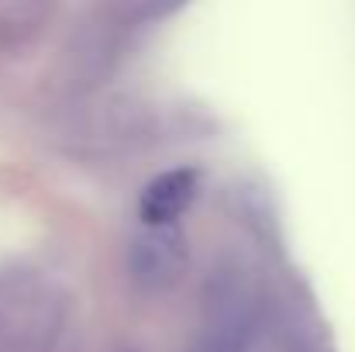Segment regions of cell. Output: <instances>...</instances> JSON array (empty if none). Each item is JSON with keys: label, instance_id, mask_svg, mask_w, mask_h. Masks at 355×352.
Segmentation results:
<instances>
[{"label": "cell", "instance_id": "obj_1", "mask_svg": "<svg viewBox=\"0 0 355 352\" xmlns=\"http://www.w3.org/2000/svg\"><path fill=\"white\" fill-rule=\"evenodd\" d=\"M187 262V249L183 238L169 232V225L152 228L148 235L135 238V245L128 249V273L141 290H166L180 280Z\"/></svg>", "mask_w": 355, "mask_h": 352}, {"label": "cell", "instance_id": "obj_2", "mask_svg": "<svg viewBox=\"0 0 355 352\" xmlns=\"http://www.w3.org/2000/svg\"><path fill=\"white\" fill-rule=\"evenodd\" d=\"M255 328L252 304L235 287H221L207 301V321L200 335V352H245Z\"/></svg>", "mask_w": 355, "mask_h": 352}, {"label": "cell", "instance_id": "obj_3", "mask_svg": "<svg viewBox=\"0 0 355 352\" xmlns=\"http://www.w3.org/2000/svg\"><path fill=\"white\" fill-rule=\"evenodd\" d=\"M197 169L190 166H180V169H169L162 176H155L145 190H141V201H138V215L148 228H162V225H173L197 197Z\"/></svg>", "mask_w": 355, "mask_h": 352}]
</instances>
